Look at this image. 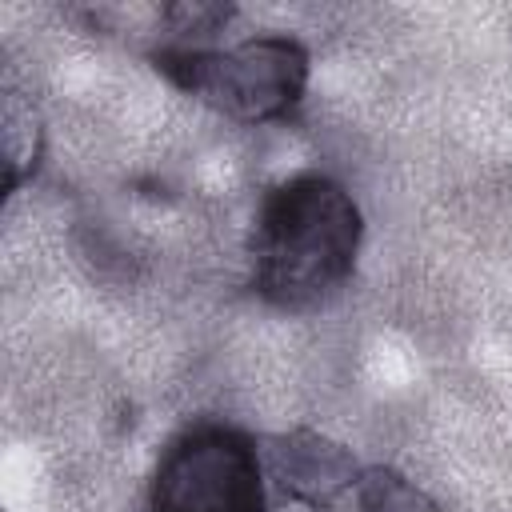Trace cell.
<instances>
[{
    "label": "cell",
    "instance_id": "6da1fadb",
    "mask_svg": "<svg viewBox=\"0 0 512 512\" xmlns=\"http://www.w3.org/2000/svg\"><path fill=\"white\" fill-rule=\"evenodd\" d=\"M360 240L364 216L340 180L324 172L288 176L252 220V288L284 312L316 308L348 284Z\"/></svg>",
    "mask_w": 512,
    "mask_h": 512
},
{
    "label": "cell",
    "instance_id": "7a4b0ae2",
    "mask_svg": "<svg viewBox=\"0 0 512 512\" xmlns=\"http://www.w3.org/2000/svg\"><path fill=\"white\" fill-rule=\"evenodd\" d=\"M152 64L180 92L244 124H268V120L292 116L304 100L308 72H312L308 48L276 32H264L228 48L160 44L152 52Z\"/></svg>",
    "mask_w": 512,
    "mask_h": 512
},
{
    "label": "cell",
    "instance_id": "3957f363",
    "mask_svg": "<svg viewBox=\"0 0 512 512\" xmlns=\"http://www.w3.org/2000/svg\"><path fill=\"white\" fill-rule=\"evenodd\" d=\"M264 476V456L248 432L204 420L160 452L148 512H268Z\"/></svg>",
    "mask_w": 512,
    "mask_h": 512
},
{
    "label": "cell",
    "instance_id": "277c9868",
    "mask_svg": "<svg viewBox=\"0 0 512 512\" xmlns=\"http://www.w3.org/2000/svg\"><path fill=\"white\" fill-rule=\"evenodd\" d=\"M260 456H264V472L280 488V496L308 512L336 508L340 496L356 492V480H360L352 452L320 432H308V428L272 436Z\"/></svg>",
    "mask_w": 512,
    "mask_h": 512
},
{
    "label": "cell",
    "instance_id": "5b68a950",
    "mask_svg": "<svg viewBox=\"0 0 512 512\" xmlns=\"http://www.w3.org/2000/svg\"><path fill=\"white\" fill-rule=\"evenodd\" d=\"M352 496H356L360 512H440V504L424 488H416L404 472H396L388 464L360 468Z\"/></svg>",
    "mask_w": 512,
    "mask_h": 512
},
{
    "label": "cell",
    "instance_id": "8992f818",
    "mask_svg": "<svg viewBox=\"0 0 512 512\" xmlns=\"http://www.w3.org/2000/svg\"><path fill=\"white\" fill-rule=\"evenodd\" d=\"M300 512H308V508H300Z\"/></svg>",
    "mask_w": 512,
    "mask_h": 512
}]
</instances>
